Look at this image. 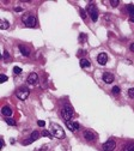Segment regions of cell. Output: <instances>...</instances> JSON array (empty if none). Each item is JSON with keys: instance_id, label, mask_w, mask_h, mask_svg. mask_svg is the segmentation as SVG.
Segmentation results:
<instances>
[{"instance_id": "3957f363", "label": "cell", "mask_w": 134, "mask_h": 151, "mask_svg": "<svg viewBox=\"0 0 134 151\" xmlns=\"http://www.w3.org/2000/svg\"><path fill=\"white\" fill-rule=\"evenodd\" d=\"M29 94H30V91H29L28 88H26V87H22V88H19L18 90L16 91V96L18 97L19 100L25 101L29 97Z\"/></svg>"}, {"instance_id": "5bb4252c", "label": "cell", "mask_w": 134, "mask_h": 151, "mask_svg": "<svg viewBox=\"0 0 134 151\" xmlns=\"http://www.w3.org/2000/svg\"><path fill=\"white\" fill-rule=\"evenodd\" d=\"M19 50H20V53H22L24 56H29V55H30V49H29L28 47L23 46V45L19 46Z\"/></svg>"}, {"instance_id": "603a6c76", "label": "cell", "mask_w": 134, "mask_h": 151, "mask_svg": "<svg viewBox=\"0 0 134 151\" xmlns=\"http://www.w3.org/2000/svg\"><path fill=\"white\" fill-rule=\"evenodd\" d=\"M110 4H111V6H113V7H116V6H119L120 1H119V0H111Z\"/></svg>"}, {"instance_id": "83f0119b", "label": "cell", "mask_w": 134, "mask_h": 151, "mask_svg": "<svg viewBox=\"0 0 134 151\" xmlns=\"http://www.w3.org/2000/svg\"><path fill=\"white\" fill-rule=\"evenodd\" d=\"M37 125H38L40 127H44V126H46V122H44L43 120H38V121H37Z\"/></svg>"}, {"instance_id": "d6986e66", "label": "cell", "mask_w": 134, "mask_h": 151, "mask_svg": "<svg viewBox=\"0 0 134 151\" xmlns=\"http://www.w3.org/2000/svg\"><path fill=\"white\" fill-rule=\"evenodd\" d=\"M5 121H6V124L10 125V126H16V121H14L13 119H11V118H6Z\"/></svg>"}, {"instance_id": "9c48e42d", "label": "cell", "mask_w": 134, "mask_h": 151, "mask_svg": "<svg viewBox=\"0 0 134 151\" xmlns=\"http://www.w3.org/2000/svg\"><path fill=\"white\" fill-rule=\"evenodd\" d=\"M84 138H85L86 140H89V142H92V140L96 139V134L93 132H91V131H85V132H84Z\"/></svg>"}, {"instance_id": "30bf717a", "label": "cell", "mask_w": 134, "mask_h": 151, "mask_svg": "<svg viewBox=\"0 0 134 151\" xmlns=\"http://www.w3.org/2000/svg\"><path fill=\"white\" fill-rule=\"evenodd\" d=\"M37 79H38V76H37L35 72H33V73H30L29 74V77H28V84H30V85H33V84H35V83L37 82Z\"/></svg>"}, {"instance_id": "52a82bcc", "label": "cell", "mask_w": 134, "mask_h": 151, "mask_svg": "<svg viewBox=\"0 0 134 151\" xmlns=\"http://www.w3.org/2000/svg\"><path fill=\"white\" fill-rule=\"evenodd\" d=\"M40 138V133L37 132V131H34L33 133H31V136H30V138L29 139H26V140H24L23 142V145H29V144H31V143H34L35 140H37Z\"/></svg>"}, {"instance_id": "4dcf8cb0", "label": "cell", "mask_w": 134, "mask_h": 151, "mask_svg": "<svg viewBox=\"0 0 134 151\" xmlns=\"http://www.w3.org/2000/svg\"><path fill=\"white\" fill-rule=\"evenodd\" d=\"M128 151H134V146H130L129 149H128Z\"/></svg>"}, {"instance_id": "9a60e30c", "label": "cell", "mask_w": 134, "mask_h": 151, "mask_svg": "<svg viewBox=\"0 0 134 151\" xmlns=\"http://www.w3.org/2000/svg\"><path fill=\"white\" fill-rule=\"evenodd\" d=\"M9 28H10V23L6 20V19H3V20H1V23H0V29L6 30V29H9Z\"/></svg>"}, {"instance_id": "5b68a950", "label": "cell", "mask_w": 134, "mask_h": 151, "mask_svg": "<svg viewBox=\"0 0 134 151\" xmlns=\"http://www.w3.org/2000/svg\"><path fill=\"white\" fill-rule=\"evenodd\" d=\"M88 12L90 14V17L92 19V22H97L98 20V13H97V7L93 4H90L88 7Z\"/></svg>"}, {"instance_id": "6da1fadb", "label": "cell", "mask_w": 134, "mask_h": 151, "mask_svg": "<svg viewBox=\"0 0 134 151\" xmlns=\"http://www.w3.org/2000/svg\"><path fill=\"white\" fill-rule=\"evenodd\" d=\"M73 115H74V112L71 105H65L61 109V116H62V119L65 120V121H71Z\"/></svg>"}, {"instance_id": "484cf974", "label": "cell", "mask_w": 134, "mask_h": 151, "mask_svg": "<svg viewBox=\"0 0 134 151\" xmlns=\"http://www.w3.org/2000/svg\"><path fill=\"white\" fill-rule=\"evenodd\" d=\"M111 91H113V94H116V95H117V94H120V88L114 87L113 89H111Z\"/></svg>"}, {"instance_id": "ffe728a7", "label": "cell", "mask_w": 134, "mask_h": 151, "mask_svg": "<svg viewBox=\"0 0 134 151\" xmlns=\"http://www.w3.org/2000/svg\"><path fill=\"white\" fill-rule=\"evenodd\" d=\"M4 61L5 62H9L10 61V54L7 50H4Z\"/></svg>"}, {"instance_id": "2e32d148", "label": "cell", "mask_w": 134, "mask_h": 151, "mask_svg": "<svg viewBox=\"0 0 134 151\" xmlns=\"http://www.w3.org/2000/svg\"><path fill=\"white\" fill-rule=\"evenodd\" d=\"M80 67H83V69L90 67V61L88 59H82L80 60Z\"/></svg>"}, {"instance_id": "cb8c5ba5", "label": "cell", "mask_w": 134, "mask_h": 151, "mask_svg": "<svg viewBox=\"0 0 134 151\" xmlns=\"http://www.w3.org/2000/svg\"><path fill=\"white\" fill-rule=\"evenodd\" d=\"M128 96L130 98H134V88H130L129 90H128Z\"/></svg>"}, {"instance_id": "7c38bea8", "label": "cell", "mask_w": 134, "mask_h": 151, "mask_svg": "<svg viewBox=\"0 0 134 151\" xmlns=\"http://www.w3.org/2000/svg\"><path fill=\"white\" fill-rule=\"evenodd\" d=\"M66 125H67V127H68L69 131H72V132H74V131L79 130V124H78V122H71V121H66Z\"/></svg>"}, {"instance_id": "1f68e13d", "label": "cell", "mask_w": 134, "mask_h": 151, "mask_svg": "<svg viewBox=\"0 0 134 151\" xmlns=\"http://www.w3.org/2000/svg\"><path fill=\"white\" fill-rule=\"evenodd\" d=\"M130 20H132V22H133V23H134V18H132V19H130Z\"/></svg>"}, {"instance_id": "277c9868", "label": "cell", "mask_w": 134, "mask_h": 151, "mask_svg": "<svg viewBox=\"0 0 134 151\" xmlns=\"http://www.w3.org/2000/svg\"><path fill=\"white\" fill-rule=\"evenodd\" d=\"M23 22L25 24V27H28V28H35L37 23L36 17H34V16H24Z\"/></svg>"}, {"instance_id": "ac0fdd59", "label": "cell", "mask_w": 134, "mask_h": 151, "mask_svg": "<svg viewBox=\"0 0 134 151\" xmlns=\"http://www.w3.org/2000/svg\"><path fill=\"white\" fill-rule=\"evenodd\" d=\"M86 38H88V36H86V34H84V32H82V34L79 35V42H80V43H84V42L86 41Z\"/></svg>"}, {"instance_id": "f546056e", "label": "cell", "mask_w": 134, "mask_h": 151, "mask_svg": "<svg viewBox=\"0 0 134 151\" xmlns=\"http://www.w3.org/2000/svg\"><path fill=\"white\" fill-rule=\"evenodd\" d=\"M129 48H130V52H133V53H134V43H132V45H130Z\"/></svg>"}, {"instance_id": "8fae6325", "label": "cell", "mask_w": 134, "mask_h": 151, "mask_svg": "<svg viewBox=\"0 0 134 151\" xmlns=\"http://www.w3.org/2000/svg\"><path fill=\"white\" fill-rule=\"evenodd\" d=\"M103 80H104L106 84H110V83H113V80H114V76L111 73H109V72H104V73H103Z\"/></svg>"}, {"instance_id": "4316f807", "label": "cell", "mask_w": 134, "mask_h": 151, "mask_svg": "<svg viewBox=\"0 0 134 151\" xmlns=\"http://www.w3.org/2000/svg\"><path fill=\"white\" fill-rule=\"evenodd\" d=\"M7 79H9V78H7V76H5V74H1V76H0V82L1 83H5Z\"/></svg>"}, {"instance_id": "7a4b0ae2", "label": "cell", "mask_w": 134, "mask_h": 151, "mask_svg": "<svg viewBox=\"0 0 134 151\" xmlns=\"http://www.w3.org/2000/svg\"><path fill=\"white\" fill-rule=\"evenodd\" d=\"M51 131H53V134H54L55 138H59V139H64L65 138V131L59 125H56V124L51 125Z\"/></svg>"}, {"instance_id": "f1b7e54d", "label": "cell", "mask_w": 134, "mask_h": 151, "mask_svg": "<svg viewBox=\"0 0 134 151\" xmlns=\"http://www.w3.org/2000/svg\"><path fill=\"white\" fill-rule=\"evenodd\" d=\"M14 11H16V12H22V11H23V9H22V7H16V9H14Z\"/></svg>"}, {"instance_id": "8992f818", "label": "cell", "mask_w": 134, "mask_h": 151, "mask_svg": "<svg viewBox=\"0 0 134 151\" xmlns=\"http://www.w3.org/2000/svg\"><path fill=\"white\" fill-rule=\"evenodd\" d=\"M116 146V143L114 139H108L104 144H103V149L105 151H113Z\"/></svg>"}, {"instance_id": "e0dca14e", "label": "cell", "mask_w": 134, "mask_h": 151, "mask_svg": "<svg viewBox=\"0 0 134 151\" xmlns=\"http://www.w3.org/2000/svg\"><path fill=\"white\" fill-rule=\"evenodd\" d=\"M127 10H128V12H129L130 16H132V17H134V5L133 4L127 5Z\"/></svg>"}, {"instance_id": "7402d4cb", "label": "cell", "mask_w": 134, "mask_h": 151, "mask_svg": "<svg viewBox=\"0 0 134 151\" xmlns=\"http://www.w3.org/2000/svg\"><path fill=\"white\" fill-rule=\"evenodd\" d=\"M79 12H80V16H82V18L84 20H86V13H85V11L83 9H79Z\"/></svg>"}, {"instance_id": "ba28073f", "label": "cell", "mask_w": 134, "mask_h": 151, "mask_svg": "<svg viewBox=\"0 0 134 151\" xmlns=\"http://www.w3.org/2000/svg\"><path fill=\"white\" fill-rule=\"evenodd\" d=\"M97 61L99 65H105L106 61H108V55L105 53H99L97 56Z\"/></svg>"}, {"instance_id": "44dd1931", "label": "cell", "mask_w": 134, "mask_h": 151, "mask_svg": "<svg viewBox=\"0 0 134 151\" xmlns=\"http://www.w3.org/2000/svg\"><path fill=\"white\" fill-rule=\"evenodd\" d=\"M42 136H43V137H48V138H53L51 133L49 132V131H46V130H44V131L42 132Z\"/></svg>"}, {"instance_id": "4fadbf2b", "label": "cell", "mask_w": 134, "mask_h": 151, "mask_svg": "<svg viewBox=\"0 0 134 151\" xmlns=\"http://www.w3.org/2000/svg\"><path fill=\"white\" fill-rule=\"evenodd\" d=\"M1 113H3V115H4V116H6V118H10V116L12 115V109L10 108L9 105H4V107H3V109H1Z\"/></svg>"}, {"instance_id": "d4e9b609", "label": "cell", "mask_w": 134, "mask_h": 151, "mask_svg": "<svg viewBox=\"0 0 134 151\" xmlns=\"http://www.w3.org/2000/svg\"><path fill=\"white\" fill-rule=\"evenodd\" d=\"M13 72L16 74L22 73V69H20V67H18V66H16V67H13Z\"/></svg>"}]
</instances>
